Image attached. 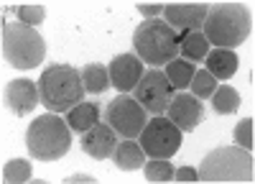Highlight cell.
<instances>
[{
    "label": "cell",
    "mask_w": 255,
    "mask_h": 184,
    "mask_svg": "<svg viewBox=\"0 0 255 184\" xmlns=\"http://www.w3.org/2000/svg\"><path fill=\"white\" fill-rule=\"evenodd\" d=\"M113 161H115V167L120 172H135V169H143L145 151H143V146H140L135 138H123L118 146H115Z\"/></svg>",
    "instance_id": "obj_16"
},
{
    "label": "cell",
    "mask_w": 255,
    "mask_h": 184,
    "mask_svg": "<svg viewBox=\"0 0 255 184\" xmlns=\"http://www.w3.org/2000/svg\"><path fill=\"white\" fill-rule=\"evenodd\" d=\"M209 100H212V110L217 115H232L240 108V92L230 85H217V90L212 92Z\"/></svg>",
    "instance_id": "obj_21"
},
{
    "label": "cell",
    "mask_w": 255,
    "mask_h": 184,
    "mask_svg": "<svg viewBox=\"0 0 255 184\" xmlns=\"http://www.w3.org/2000/svg\"><path fill=\"white\" fill-rule=\"evenodd\" d=\"M207 10L204 3H168L163 5V20L176 31H202Z\"/></svg>",
    "instance_id": "obj_12"
},
{
    "label": "cell",
    "mask_w": 255,
    "mask_h": 184,
    "mask_svg": "<svg viewBox=\"0 0 255 184\" xmlns=\"http://www.w3.org/2000/svg\"><path fill=\"white\" fill-rule=\"evenodd\" d=\"M163 72H166L168 82L174 85V90L179 92V90H189V82H191V77H194L197 67H194V61H189V59H184V56H174V59L166 64Z\"/></svg>",
    "instance_id": "obj_20"
},
{
    "label": "cell",
    "mask_w": 255,
    "mask_h": 184,
    "mask_svg": "<svg viewBox=\"0 0 255 184\" xmlns=\"http://www.w3.org/2000/svg\"><path fill=\"white\" fill-rule=\"evenodd\" d=\"M105 123L113 126L120 138H138L148 123V113L135 97H130V92H120L105 110Z\"/></svg>",
    "instance_id": "obj_7"
},
{
    "label": "cell",
    "mask_w": 255,
    "mask_h": 184,
    "mask_svg": "<svg viewBox=\"0 0 255 184\" xmlns=\"http://www.w3.org/2000/svg\"><path fill=\"white\" fill-rule=\"evenodd\" d=\"M3 56L13 69H36L46 59V41L36 26L20 20L3 23Z\"/></svg>",
    "instance_id": "obj_5"
},
{
    "label": "cell",
    "mask_w": 255,
    "mask_h": 184,
    "mask_svg": "<svg viewBox=\"0 0 255 184\" xmlns=\"http://www.w3.org/2000/svg\"><path fill=\"white\" fill-rule=\"evenodd\" d=\"M67 123L74 133H84L100 123V108L95 102H79V105H74L67 113Z\"/></svg>",
    "instance_id": "obj_18"
},
{
    "label": "cell",
    "mask_w": 255,
    "mask_h": 184,
    "mask_svg": "<svg viewBox=\"0 0 255 184\" xmlns=\"http://www.w3.org/2000/svg\"><path fill=\"white\" fill-rule=\"evenodd\" d=\"M5 105L15 115H28L41 105V92L38 82L33 79H10L5 87Z\"/></svg>",
    "instance_id": "obj_14"
},
{
    "label": "cell",
    "mask_w": 255,
    "mask_h": 184,
    "mask_svg": "<svg viewBox=\"0 0 255 184\" xmlns=\"http://www.w3.org/2000/svg\"><path fill=\"white\" fill-rule=\"evenodd\" d=\"M33 177V167H31V161L26 159H10L5 164V169H3V179L8 184H23Z\"/></svg>",
    "instance_id": "obj_23"
},
{
    "label": "cell",
    "mask_w": 255,
    "mask_h": 184,
    "mask_svg": "<svg viewBox=\"0 0 255 184\" xmlns=\"http://www.w3.org/2000/svg\"><path fill=\"white\" fill-rule=\"evenodd\" d=\"M204 64H207V72L215 77V79L227 82L230 77H235V72H238V67H240V59H238L235 49L215 46V49H209V51H207Z\"/></svg>",
    "instance_id": "obj_15"
},
{
    "label": "cell",
    "mask_w": 255,
    "mask_h": 184,
    "mask_svg": "<svg viewBox=\"0 0 255 184\" xmlns=\"http://www.w3.org/2000/svg\"><path fill=\"white\" fill-rule=\"evenodd\" d=\"M79 74H82V82H84V90H87L90 95H102L105 90L113 85L108 67L100 64V61H90V64H84L79 69Z\"/></svg>",
    "instance_id": "obj_17"
},
{
    "label": "cell",
    "mask_w": 255,
    "mask_h": 184,
    "mask_svg": "<svg viewBox=\"0 0 255 184\" xmlns=\"http://www.w3.org/2000/svg\"><path fill=\"white\" fill-rule=\"evenodd\" d=\"M166 113H168V120H171L181 133H191L202 123L204 108H202V100L199 97H194V95L186 92V90H179V92H174V97H171V102H168Z\"/></svg>",
    "instance_id": "obj_10"
},
{
    "label": "cell",
    "mask_w": 255,
    "mask_h": 184,
    "mask_svg": "<svg viewBox=\"0 0 255 184\" xmlns=\"http://www.w3.org/2000/svg\"><path fill=\"white\" fill-rule=\"evenodd\" d=\"M13 13L18 15L20 23H28V26H41L46 20L44 5H18V8H13Z\"/></svg>",
    "instance_id": "obj_25"
},
{
    "label": "cell",
    "mask_w": 255,
    "mask_h": 184,
    "mask_svg": "<svg viewBox=\"0 0 255 184\" xmlns=\"http://www.w3.org/2000/svg\"><path fill=\"white\" fill-rule=\"evenodd\" d=\"M41 105L49 113H69L84 97V82L72 64H49L38 77Z\"/></svg>",
    "instance_id": "obj_2"
},
{
    "label": "cell",
    "mask_w": 255,
    "mask_h": 184,
    "mask_svg": "<svg viewBox=\"0 0 255 184\" xmlns=\"http://www.w3.org/2000/svg\"><path fill=\"white\" fill-rule=\"evenodd\" d=\"M82 151L97 159V161H105L110 159L115 154V146L120 143V136L113 131V126H108V123H97V126H92L90 131L82 133Z\"/></svg>",
    "instance_id": "obj_13"
},
{
    "label": "cell",
    "mask_w": 255,
    "mask_h": 184,
    "mask_svg": "<svg viewBox=\"0 0 255 184\" xmlns=\"http://www.w3.org/2000/svg\"><path fill=\"white\" fill-rule=\"evenodd\" d=\"M138 13L145 18H158V15H163V5L161 3H138Z\"/></svg>",
    "instance_id": "obj_27"
},
{
    "label": "cell",
    "mask_w": 255,
    "mask_h": 184,
    "mask_svg": "<svg viewBox=\"0 0 255 184\" xmlns=\"http://www.w3.org/2000/svg\"><path fill=\"white\" fill-rule=\"evenodd\" d=\"M108 72H110L113 87L118 92H133L143 77V61L138 59L135 51L133 54H118L108 64Z\"/></svg>",
    "instance_id": "obj_11"
},
{
    "label": "cell",
    "mask_w": 255,
    "mask_h": 184,
    "mask_svg": "<svg viewBox=\"0 0 255 184\" xmlns=\"http://www.w3.org/2000/svg\"><path fill=\"white\" fill-rule=\"evenodd\" d=\"M217 85H220V79H215L207 69H197L194 77H191V82H189V90H191L194 97L207 100V97H212V92L217 90Z\"/></svg>",
    "instance_id": "obj_22"
},
{
    "label": "cell",
    "mask_w": 255,
    "mask_h": 184,
    "mask_svg": "<svg viewBox=\"0 0 255 184\" xmlns=\"http://www.w3.org/2000/svg\"><path fill=\"white\" fill-rule=\"evenodd\" d=\"M174 92L176 90H174L171 82H168L166 72H161L158 67H153L151 72H143L140 82H138L135 90H133V97L145 108V113L163 115L166 108H168V102H171V97H174Z\"/></svg>",
    "instance_id": "obj_9"
},
{
    "label": "cell",
    "mask_w": 255,
    "mask_h": 184,
    "mask_svg": "<svg viewBox=\"0 0 255 184\" xmlns=\"http://www.w3.org/2000/svg\"><path fill=\"white\" fill-rule=\"evenodd\" d=\"M181 41H179V54L189 61H204L207 51H209V41L202 31H179Z\"/></svg>",
    "instance_id": "obj_19"
},
{
    "label": "cell",
    "mask_w": 255,
    "mask_h": 184,
    "mask_svg": "<svg viewBox=\"0 0 255 184\" xmlns=\"http://www.w3.org/2000/svg\"><path fill=\"white\" fill-rule=\"evenodd\" d=\"M253 18L243 3H215L209 5L202 33L207 36L209 46L238 49L250 38Z\"/></svg>",
    "instance_id": "obj_1"
},
{
    "label": "cell",
    "mask_w": 255,
    "mask_h": 184,
    "mask_svg": "<svg viewBox=\"0 0 255 184\" xmlns=\"http://www.w3.org/2000/svg\"><path fill=\"white\" fill-rule=\"evenodd\" d=\"M26 149L36 161H56L72 151V128L59 113L38 115L26 131Z\"/></svg>",
    "instance_id": "obj_3"
},
{
    "label": "cell",
    "mask_w": 255,
    "mask_h": 184,
    "mask_svg": "<svg viewBox=\"0 0 255 184\" xmlns=\"http://www.w3.org/2000/svg\"><path fill=\"white\" fill-rule=\"evenodd\" d=\"M138 143L148 159H171L181 149V131L168 118L153 115L140 131Z\"/></svg>",
    "instance_id": "obj_8"
},
{
    "label": "cell",
    "mask_w": 255,
    "mask_h": 184,
    "mask_svg": "<svg viewBox=\"0 0 255 184\" xmlns=\"http://www.w3.org/2000/svg\"><path fill=\"white\" fill-rule=\"evenodd\" d=\"M181 33L161 18H145L133 33V51L143 64L166 67L174 56H179Z\"/></svg>",
    "instance_id": "obj_4"
},
{
    "label": "cell",
    "mask_w": 255,
    "mask_h": 184,
    "mask_svg": "<svg viewBox=\"0 0 255 184\" xmlns=\"http://www.w3.org/2000/svg\"><path fill=\"white\" fill-rule=\"evenodd\" d=\"M174 172L176 169L168 159H151L148 164H143V174L148 182H171Z\"/></svg>",
    "instance_id": "obj_24"
},
{
    "label": "cell",
    "mask_w": 255,
    "mask_h": 184,
    "mask_svg": "<svg viewBox=\"0 0 255 184\" xmlns=\"http://www.w3.org/2000/svg\"><path fill=\"white\" fill-rule=\"evenodd\" d=\"M174 179L176 182H199V172L191 169V167H181L174 172Z\"/></svg>",
    "instance_id": "obj_28"
},
{
    "label": "cell",
    "mask_w": 255,
    "mask_h": 184,
    "mask_svg": "<svg viewBox=\"0 0 255 184\" xmlns=\"http://www.w3.org/2000/svg\"><path fill=\"white\" fill-rule=\"evenodd\" d=\"M74 182H87V184H95L97 179H95L92 174H72V177H67V184H74Z\"/></svg>",
    "instance_id": "obj_29"
},
{
    "label": "cell",
    "mask_w": 255,
    "mask_h": 184,
    "mask_svg": "<svg viewBox=\"0 0 255 184\" xmlns=\"http://www.w3.org/2000/svg\"><path fill=\"white\" fill-rule=\"evenodd\" d=\"M232 138H235L240 149L253 151V118H243L235 126V131H232Z\"/></svg>",
    "instance_id": "obj_26"
},
{
    "label": "cell",
    "mask_w": 255,
    "mask_h": 184,
    "mask_svg": "<svg viewBox=\"0 0 255 184\" xmlns=\"http://www.w3.org/2000/svg\"><path fill=\"white\" fill-rule=\"evenodd\" d=\"M199 182H253V151L235 146H220L209 151L199 164Z\"/></svg>",
    "instance_id": "obj_6"
}]
</instances>
